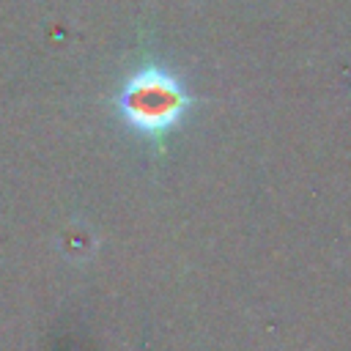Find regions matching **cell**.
<instances>
[{
  "mask_svg": "<svg viewBox=\"0 0 351 351\" xmlns=\"http://www.w3.org/2000/svg\"><path fill=\"white\" fill-rule=\"evenodd\" d=\"M189 107V96L181 82L165 69L148 66L126 80L118 96L123 121L143 134H165L173 129Z\"/></svg>",
  "mask_w": 351,
  "mask_h": 351,
  "instance_id": "obj_1",
  "label": "cell"
}]
</instances>
